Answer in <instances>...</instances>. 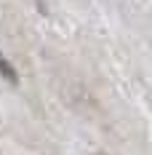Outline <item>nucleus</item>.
<instances>
[{"label": "nucleus", "mask_w": 152, "mask_h": 155, "mask_svg": "<svg viewBox=\"0 0 152 155\" xmlns=\"http://www.w3.org/2000/svg\"><path fill=\"white\" fill-rule=\"evenodd\" d=\"M0 75L5 78V80H8V83H19V75H16V70H14V64L8 62V59H5V56H3V51H0Z\"/></svg>", "instance_id": "obj_1"}]
</instances>
